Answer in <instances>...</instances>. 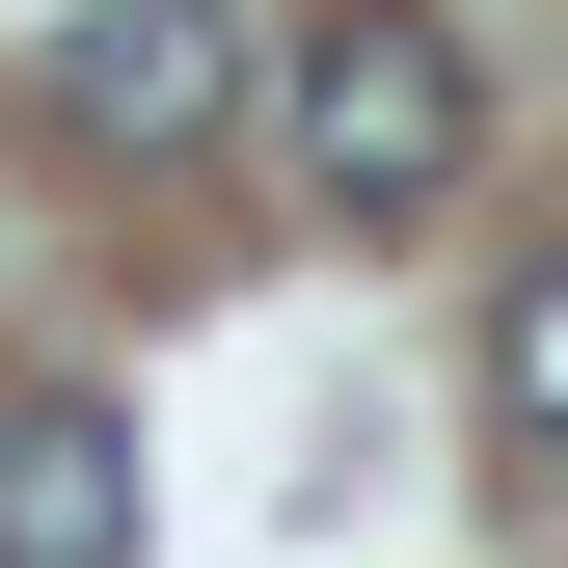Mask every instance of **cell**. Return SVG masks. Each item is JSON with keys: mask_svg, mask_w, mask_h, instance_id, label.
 <instances>
[{"mask_svg": "<svg viewBox=\"0 0 568 568\" xmlns=\"http://www.w3.org/2000/svg\"><path fill=\"white\" fill-rule=\"evenodd\" d=\"M460 135H487V82H460V28H434V0H325V28L271 54V163H298L325 217H434V190H460Z\"/></svg>", "mask_w": 568, "mask_h": 568, "instance_id": "1", "label": "cell"}, {"mask_svg": "<svg viewBox=\"0 0 568 568\" xmlns=\"http://www.w3.org/2000/svg\"><path fill=\"white\" fill-rule=\"evenodd\" d=\"M54 135H82V163H217L244 135V28L217 0H82V28H54Z\"/></svg>", "mask_w": 568, "mask_h": 568, "instance_id": "2", "label": "cell"}, {"mask_svg": "<svg viewBox=\"0 0 568 568\" xmlns=\"http://www.w3.org/2000/svg\"><path fill=\"white\" fill-rule=\"evenodd\" d=\"M487 434H515V460H568V244L487 298Z\"/></svg>", "mask_w": 568, "mask_h": 568, "instance_id": "4", "label": "cell"}, {"mask_svg": "<svg viewBox=\"0 0 568 568\" xmlns=\"http://www.w3.org/2000/svg\"><path fill=\"white\" fill-rule=\"evenodd\" d=\"M0 568H135V434L82 379H0Z\"/></svg>", "mask_w": 568, "mask_h": 568, "instance_id": "3", "label": "cell"}]
</instances>
